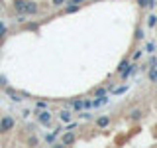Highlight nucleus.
Wrapping results in <instances>:
<instances>
[{"instance_id": "9", "label": "nucleus", "mask_w": 157, "mask_h": 148, "mask_svg": "<svg viewBox=\"0 0 157 148\" xmlns=\"http://www.w3.org/2000/svg\"><path fill=\"white\" fill-rule=\"evenodd\" d=\"M6 93H8V95H10V99H12V101H16V103H20V101H22V95H20V93H16V91H14V89H6Z\"/></svg>"}, {"instance_id": "22", "label": "nucleus", "mask_w": 157, "mask_h": 148, "mask_svg": "<svg viewBox=\"0 0 157 148\" xmlns=\"http://www.w3.org/2000/svg\"><path fill=\"white\" fill-rule=\"evenodd\" d=\"M149 65H151V67H155V65H157V59H155V57H151V59H149Z\"/></svg>"}, {"instance_id": "20", "label": "nucleus", "mask_w": 157, "mask_h": 148, "mask_svg": "<svg viewBox=\"0 0 157 148\" xmlns=\"http://www.w3.org/2000/svg\"><path fill=\"white\" fill-rule=\"evenodd\" d=\"M26 24V22H24ZM26 30H33V32H37V24H26Z\"/></svg>"}, {"instance_id": "4", "label": "nucleus", "mask_w": 157, "mask_h": 148, "mask_svg": "<svg viewBox=\"0 0 157 148\" xmlns=\"http://www.w3.org/2000/svg\"><path fill=\"white\" fill-rule=\"evenodd\" d=\"M94 125H96V128H106V126H110V115L98 117L96 121H94Z\"/></svg>"}, {"instance_id": "19", "label": "nucleus", "mask_w": 157, "mask_h": 148, "mask_svg": "<svg viewBox=\"0 0 157 148\" xmlns=\"http://www.w3.org/2000/svg\"><path fill=\"white\" fill-rule=\"evenodd\" d=\"M147 2H149V0H136V4L140 8H147Z\"/></svg>"}, {"instance_id": "8", "label": "nucleus", "mask_w": 157, "mask_h": 148, "mask_svg": "<svg viewBox=\"0 0 157 148\" xmlns=\"http://www.w3.org/2000/svg\"><path fill=\"white\" fill-rule=\"evenodd\" d=\"M14 10H16L18 14H24V4H26V0H14Z\"/></svg>"}, {"instance_id": "2", "label": "nucleus", "mask_w": 157, "mask_h": 148, "mask_svg": "<svg viewBox=\"0 0 157 148\" xmlns=\"http://www.w3.org/2000/svg\"><path fill=\"white\" fill-rule=\"evenodd\" d=\"M75 142H77V134L71 130V128H69L65 134L61 136V146H73Z\"/></svg>"}, {"instance_id": "1", "label": "nucleus", "mask_w": 157, "mask_h": 148, "mask_svg": "<svg viewBox=\"0 0 157 148\" xmlns=\"http://www.w3.org/2000/svg\"><path fill=\"white\" fill-rule=\"evenodd\" d=\"M14 126H16V121L10 115L0 117V134H8L10 130H14Z\"/></svg>"}, {"instance_id": "16", "label": "nucleus", "mask_w": 157, "mask_h": 148, "mask_svg": "<svg viewBox=\"0 0 157 148\" xmlns=\"http://www.w3.org/2000/svg\"><path fill=\"white\" fill-rule=\"evenodd\" d=\"M155 24H157V16H155V14H151V16L147 18V26H149V28H153Z\"/></svg>"}, {"instance_id": "17", "label": "nucleus", "mask_w": 157, "mask_h": 148, "mask_svg": "<svg viewBox=\"0 0 157 148\" xmlns=\"http://www.w3.org/2000/svg\"><path fill=\"white\" fill-rule=\"evenodd\" d=\"M73 109H75V111H82V101H81V99L73 101Z\"/></svg>"}, {"instance_id": "21", "label": "nucleus", "mask_w": 157, "mask_h": 148, "mask_svg": "<svg viewBox=\"0 0 157 148\" xmlns=\"http://www.w3.org/2000/svg\"><path fill=\"white\" fill-rule=\"evenodd\" d=\"M140 57H141V49H136V53H134V61H137Z\"/></svg>"}, {"instance_id": "11", "label": "nucleus", "mask_w": 157, "mask_h": 148, "mask_svg": "<svg viewBox=\"0 0 157 148\" xmlns=\"http://www.w3.org/2000/svg\"><path fill=\"white\" fill-rule=\"evenodd\" d=\"M59 118H61L63 122H69V121H71V113H69V111H61V113H59Z\"/></svg>"}, {"instance_id": "7", "label": "nucleus", "mask_w": 157, "mask_h": 148, "mask_svg": "<svg viewBox=\"0 0 157 148\" xmlns=\"http://www.w3.org/2000/svg\"><path fill=\"white\" fill-rule=\"evenodd\" d=\"M141 117H144V111H141V109H134L128 118H130L132 122H137V121H141Z\"/></svg>"}, {"instance_id": "10", "label": "nucleus", "mask_w": 157, "mask_h": 148, "mask_svg": "<svg viewBox=\"0 0 157 148\" xmlns=\"http://www.w3.org/2000/svg\"><path fill=\"white\" fill-rule=\"evenodd\" d=\"M149 81L151 83H157V65L149 69Z\"/></svg>"}, {"instance_id": "23", "label": "nucleus", "mask_w": 157, "mask_h": 148, "mask_svg": "<svg viewBox=\"0 0 157 148\" xmlns=\"http://www.w3.org/2000/svg\"><path fill=\"white\" fill-rule=\"evenodd\" d=\"M126 89H128V87H118V89H116V91H114V93H124V91H126Z\"/></svg>"}, {"instance_id": "15", "label": "nucleus", "mask_w": 157, "mask_h": 148, "mask_svg": "<svg viewBox=\"0 0 157 148\" xmlns=\"http://www.w3.org/2000/svg\"><path fill=\"white\" fill-rule=\"evenodd\" d=\"M65 2H67V0H51V6L53 8H63V6H65Z\"/></svg>"}, {"instance_id": "5", "label": "nucleus", "mask_w": 157, "mask_h": 148, "mask_svg": "<svg viewBox=\"0 0 157 148\" xmlns=\"http://www.w3.org/2000/svg\"><path fill=\"white\" fill-rule=\"evenodd\" d=\"M81 10V4H73V2H65L63 6V14H75Z\"/></svg>"}, {"instance_id": "3", "label": "nucleus", "mask_w": 157, "mask_h": 148, "mask_svg": "<svg viewBox=\"0 0 157 148\" xmlns=\"http://www.w3.org/2000/svg\"><path fill=\"white\" fill-rule=\"evenodd\" d=\"M39 12V2L36 0H26V4H24V14H37Z\"/></svg>"}, {"instance_id": "12", "label": "nucleus", "mask_w": 157, "mask_h": 148, "mask_svg": "<svg viewBox=\"0 0 157 148\" xmlns=\"http://www.w3.org/2000/svg\"><path fill=\"white\" fill-rule=\"evenodd\" d=\"M128 65H130V59L126 57V59H122V61H120V65H118V69H116V71H118V73H120V71H124V69H126Z\"/></svg>"}, {"instance_id": "6", "label": "nucleus", "mask_w": 157, "mask_h": 148, "mask_svg": "<svg viewBox=\"0 0 157 148\" xmlns=\"http://www.w3.org/2000/svg\"><path fill=\"white\" fill-rule=\"evenodd\" d=\"M37 121L41 122V125H49V122H51V113H49V111H41L37 115Z\"/></svg>"}, {"instance_id": "13", "label": "nucleus", "mask_w": 157, "mask_h": 148, "mask_svg": "<svg viewBox=\"0 0 157 148\" xmlns=\"http://www.w3.org/2000/svg\"><path fill=\"white\" fill-rule=\"evenodd\" d=\"M134 39H136V42L144 39V30H141V28H136V32H134Z\"/></svg>"}, {"instance_id": "24", "label": "nucleus", "mask_w": 157, "mask_h": 148, "mask_svg": "<svg viewBox=\"0 0 157 148\" xmlns=\"http://www.w3.org/2000/svg\"><path fill=\"white\" fill-rule=\"evenodd\" d=\"M4 32H6V26H4V24L0 22V34H4Z\"/></svg>"}, {"instance_id": "14", "label": "nucleus", "mask_w": 157, "mask_h": 148, "mask_svg": "<svg viewBox=\"0 0 157 148\" xmlns=\"http://www.w3.org/2000/svg\"><path fill=\"white\" fill-rule=\"evenodd\" d=\"M108 93V89H104V87H98V89H94V99L96 97H104Z\"/></svg>"}, {"instance_id": "18", "label": "nucleus", "mask_w": 157, "mask_h": 148, "mask_svg": "<svg viewBox=\"0 0 157 148\" xmlns=\"http://www.w3.org/2000/svg\"><path fill=\"white\" fill-rule=\"evenodd\" d=\"M37 142H39L37 136H29V138H28V144H29V146H37Z\"/></svg>"}]
</instances>
